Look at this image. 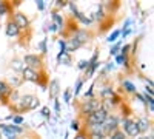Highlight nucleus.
<instances>
[{"label": "nucleus", "instance_id": "14", "mask_svg": "<svg viewBox=\"0 0 154 139\" xmlns=\"http://www.w3.org/2000/svg\"><path fill=\"white\" fill-rule=\"evenodd\" d=\"M75 17H77V19H80V20H82L83 23H86V25L91 23V19H89V17H85V16H82V12H79V11L75 12Z\"/></svg>", "mask_w": 154, "mask_h": 139}, {"label": "nucleus", "instance_id": "5", "mask_svg": "<svg viewBox=\"0 0 154 139\" xmlns=\"http://www.w3.org/2000/svg\"><path fill=\"white\" fill-rule=\"evenodd\" d=\"M28 23H29L28 19L25 17L22 12H17V14H16V25H17V28H19V30H20V28H26Z\"/></svg>", "mask_w": 154, "mask_h": 139}, {"label": "nucleus", "instance_id": "11", "mask_svg": "<svg viewBox=\"0 0 154 139\" xmlns=\"http://www.w3.org/2000/svg\"><path fill=\"white\" fill-rule=\"evenodd\" d=\"M74 40H77L80 45H83V43L88 40V34H86L85 31H79V33H77V36L74 37Z\"/></svg>", "mask_w": 154, "mask_h": 139}, {"label": "nucleus", "instance_id": "3", "mask_svg": "<svg viewBox=\"0 0 154 139\" xmlns=\"http://www.w3.org/2000/svg\"><path fill=\"white\" fill-rule=\"evenodd\" d=\"M100 110V102L99 100H88L86 105H85V111L88 113V115H93L94 111Z\"/></svg>", "mask_w": 154, "mask_h": 139}, {"label": "nucleus", "instance_id": "32", "mask_svg": "<svg viewBox=\"0 0 154 139\" xmlns=\"http://www.w3.org/2000/svg\"><path fill=\"white\" fill-rule=\"evenodd\" d=\"M42 115H43V116H48V115H49V110H48V108H43Z\"/></svg>", "mask_w": 154, "mask_h": 139}, {"label": "nucleus", "instance_id": "27", "mask_svg": "<svg viewBox=\"0 0 154 139\" xmlns=\"http://www.w3.org/2000/svg\"><path fill=\"white\" fill-rule=\"evenodd\" d=\"M128 49H130V45H126V46L122 48V56H125V54L128 53Z\"/></svg>", "mask_w": 154, "mask_h": 139}, {"label": "nucleus", "instance_id": "8", "mask_svg": "<svg viewBox=\"0 0 154 139\" xmlns=\"http://www.w3.org/2000/svg\"><path fill=\"white\" fill-rule=\"evenodd\" d=\"M116 128H117V119H116V118L108 119V122L103 125V130H105L106 133H111V131H114Z\"/></svg>", "mask_w": 154, "mask_h": 139}, {"label": "nucleus", "instance_id": "6", "mask_svg": "<svg viewBox=\"0 0 154 139\" xmlns=\"http://www.w3.org/2000/svg\"><path fill=\"white\" fill-rule=\"evenodd\" d=\"M25 64H28V65H29L28 68H32V67H38V65H40V59H38L37 56L28 54V56H25Z\"/></svg>", "mask_w": 154, "mask_h": 139}, {"label": "nucleus", "instance_id": "2", "mask_svg": "<svg viewBox=\"0 0 154 139\" xmlns=\"http://www.w3.org/2000/svg\"><path fill=\"white\" fill-rule=\"evenodd\" d=\"M123 127H125V131L130 134V136H137V134L140 133L137 122H133V121L125 119V121H123Z\"/></svg>", "mask_w": 154, "mask_h": 139}, {"label": "nucleus", "instance_id": "12", "mask_svg": "<svg viewBox=\"0 0 154 139\" xmlns=\"http://www.w3.org/2000/svg\"><path fill=\"white\" fill-rule=\"evenodd\" d=\"M57 93H59V81L54 79L53 82H51V91H49V96H51V97H56Z\"/></svg>", "mask_w": 154, "mask_h": 139}, {"label": "nucleus", "instance_id": "10", "mask_svg": "<svg viewBox=\"0 0 154 139\" xmlns=\"http://www.w3.org/2000/svg\"><path fill=\"white\" fill-rule=\"evenodd\" d=\"M57 60H59V64H65V65H69L71 64V57L68 53H60L57 56Z\"/></svg>", "mask_w": 154, "mask_h": 139}, {"label": "nucleus", "instance_id": "15", "mask_svg": "<svg viewBox=\"0 0 154 139\" xmlns=\"http://www.w3.org/2000/svg\"><path fill=\"white\" fill-rule=\"evenodd\" d=\"M8 91H9V87H8V84L0 81V94H6Z\"/></svg>", "mask_w": 154, "mask_h": 139}, {"label": "nucleus", "instance_id": "28", "mask_svg": "<svg viewBox=\"0 0 154 139\" xmlns=\"http://www.w3.org/2000/svg\"><path fill=\"white\" fill-rule=\"evenodd\" d=\"M117 51H119V45H116V46L111 49V54H117Z\"/></svg>", "mask_w": 154, "mask_h": 139}, {"label": "nucleus", "instance_id": "1", "mask_svg": "<svg viewBox=\"0 0 154 139\" xmlns=\"http://www.w3.org/2000/svg\"><path fill=\"white\" fill-rule=\"evenodd\" d=\"M106 118H108V115H106L105 110H97L93 115H89L88 122H89V125H100L106 121Z\"/></svg>", "mask_w": 154, "mask_h": 139}, {"label": "nucleus", "instance_id": "13", "mask_svg": "<svg viewBox=\"0 0 154 139\" xmlns=\"http://www.w3.org/2000/svg\"><path fill=\"white\" fill-rule=\"evenodd\" d=\"M137 125H139V130H146V128L149 127V122L143 118V119H140V121L137 122Z\"/></svg>", "mask_w": 154, "mask_h": 139}, {"label": "nucleus", "instance_id": "31", "mask_svg": "<svg viewBox=\"0 0 154 139\" xmlns=\"http://www.w3.org/2000/svg\"><path fill=\"white\" fill-rule=\"evenodd\" d=\"M14 122H16V124H22V122H23V119L17 116V118H14Z\"/></svg>", "mask_w": 154, "mask_h": 139}, {"label": "nucleus", "instance_id": "7", "mask_svg": "<svg viewBox=\"0 0 154 139\" xmlns=\"http://www.w3.org/2000/svg\"><path fill=\"white\" fill-rule=\"evenodd\" d=\"M23 77L28 79V81L35 82V81L38 79V76H37V73H35L32 68H23Z\"/></svg>", "mask_w": 154, "mask_h": 139}, {"label": "nucleus", "instance_id": "29", "mask_svg": "<svg viewBox=\"0 0 154 139\" xmlns=\"http://www.w3.org/2000/svg\"><path fill=\"white\" fill-rule=\"evenodd\" d=\"M80 87H82V81H79V82H77V88H75V94H77V93L80 91Z\"/></svg>", "mask_w": 154, "mask_h": 139}, {"label": "nucleus", "instance_id": "20", "mask_svg": "<svg viewBox=\"0 0 154 139\" xmlns=\"http://www.w3.org/2000/svg\"><path fill=\"white\" fill-rule=\"evenodd\" d=\"M53 17H54V20L57 22V27L60 28V27H62V25H63V19H62V17H60L59 14H53Z\"/></svg>", "mask_w": 154, "mask_h": 139}, {"label": "nucleus", "instance_id": "33", "mask_svg": "<svg viewBox=\"0 0 154 139\" xmlns=\"http://www.w3.org/2000/svg\"><path fill=\"white\" fill-rule=\"evenodd\" d=\"M37 6H38V9H43V2L40 0V2H37Z\"/></svg>", "mask_w": 154, "mask_h": 139}, {"label": "nucleus", "instance_id": "30", "mask_svg": "<svg viewBox=\"0 0 154 139\" xmlns=\"http://www.w3.org/2000/svg\"><path fill=\"white\" fill-rule=\"evenodd\" d=\"M40 48H42V51H43V53H46V46H45V40H42V43H40Z\"/></svg>", "mask_w": 154, "mask_h": 139}, {"label": "nucleus", "instance_id": "26", "mask_svg": "<svg viewBox=\"0 0 154 139\" xmlns=\"http://www.w3.org/2000/svg\"><path fill=\"white\" fill-rule=\"evenodd\" d=\"M69 96H71V93H69V90H66L65 91V102H69Z\"/></svg>", "mask_w": 154, "mask_h": 139}, {"label": "nucleus", "instance_id": "34", "mask_svg": "<svg viewBox=\"0 0 154 139\" xmlns=\"http://www.w3.org/2000/svg\"><path fill=\"white\" fill-rule=\"evenodd\" d=\"M74 139H85V136H83V134H77Z\"/></svg>", "mask_w": 154, "mask_h": 139}, {"label": "nucleus", "instance_id": "16", "mask_svg": "<svg viewBox=\"0 0 154 139\" xmlns=\"http://www.w3.org/2000/svg\"><path fill=\"white\" fill-rule=\"evenodd\" d=\"M123 87L126 88L128 91H131V93H134L136 91V88H134V85L130 82V81H123Z\"/></svg>", "mask_w": 154, "mask_h": 139}, {"label": "nucleus", "instance_id": "17", "mask_svg": "<svg viewBox=\"0 0 154 139\" xmlns=\"http://www.w3.org/2000/svg\"><path fill=\"white\" fill-rule=\"evenodd\" d=\"M119 36H120V31L117 30V31H114L112 34H109V37H108V39H106V40H108V42L111 43V42H114L116 39H117V37H119Z\"/></svg>", "mask_w": 154, "mask_h": 139}, {"label": "nucleus", "instance_id": "18", "mask_svg": "<svg viewBox=\"0 0 154 139\" xmlns=\"http://www.w3.org/2000/svg\"><path fill=\"white\" fill-rule=\"evenodd\" d=\"M111 139H125V134L122 131H114L111 134Z\"/></svg>", "mask_w": 154, "mask_h": 139}, {"label": "nucleus", "instance_id": "21", "mask_svg": "<svg viewBox=\"0 0 154 139\" xmlns=\"http://www.w3.org/2000/svg\"><path fill=\"white\" fill-rule=\"evenodd\" d=\"M116 60H117V64H125V65H128L126 64V56H117V59H116Z\"/></svg>", "mask_w": 154, "mask_h": 139}, {"label": "nucleus", "instance_id": "36", "mask_svg": "<svg viewBox=\"0 0 154 139\" xmlns=\"http://www.w3.org/2000/svg\"><path fill=\"white\" fill-rule=\"evenodd\" d=\"M0 137H2V134H0Z\"/></svg>", "mask_w": 154, "mask_h": 139}, {"label": "nucleus", "instance_id": "4", "mask_svg": "<svg viewBox=\"0 0 154 139\" xmlns=\"http://www.w3.org/2000/svg\"><path fill=\"white\" fill-rule=\"evenodd\" d=\"M22 100H23V105L28 107V108H35V107H38V99H35L34 96H25Z\"/></svg>", "mask_w": 154, "mask_h": 139}, {"label": "nucleus", "instance_id": "24", "mask_svg": "<svg viewBox=\"0 0 154 139\" xmlns=\"http://www.w3.org/2000/svg\"><path fill=\"white\" fill-rule=\"evenodd\" d=\"M102 94H103V96H112L114 93H112V90H111V88H105V90L102 91Z\"/></svg>", "mask_w": 154, "mask_h": 139}, {"label": "nucleus", "instance_id": "19", "mask_svg": "<svg viewBox=\"0 0 154 139\" xmlns=\"http://www.w3.org/2000/svg\"><path fill=\"white\" fill-rule=\"evenodd\" d=\"M8 12V8H6V5L3 3V2H0V16H5Z\"/></svg>", "mask_w": 154, "mask_h": 139}, {"label": "nucleus", "instance_id": "22", "mask_svg": "<svg viewBox=\"0 0 154 139\" xmlns=\"http://www.w3.org/2000/svg\"><path fill=\"white\" fill-rule=\"evenodd\" d=\"M91 139H105V136H103V133H94V131H93Z\"/></svg>", "mask_w": 154, "mask_h": 139}, {"label": "nucleus", "instance_id": "23", "mask_svg": "<svg viewBox=\"0 0 154 139\" xmlns=\"http://www.w3.org/2000/svg\"><path fill=\"white\" fill-rule=\"evenodd\" d=\"M86 67H89V62H88V60H80V62H79V68H80V70H83V68H86Z\"/></svg>", "mask_w": 154, "mask_h": 139}, {"label": "nucleus", "instance_id": "25", "mask_svg": "<svg viewBox=\"0 0 154 139\" xmlns=\"http://www.w3.org/2000/svg\"><path fill=\"white\" fill-rule=\"evenodd\" d=\"M71 128H72V130H79V122L72 121V122H71Z\"/></svg>", "mask_w": 154, "mask_h": 139}, {"label": "nucleus", "instance_id": "9", "mask_svg": "<svg viewBox=\"0 0 154 139\" xmlns=\"http://www.w3.org/2000/svg\"><path fill=\"white\" fill-rule=\"evenodd\" d=\"M6 34L9 36V37H12V36H17L19 34V28H17V25L16 23H8V27H6Z\"/></svg>", "mask_w": 154, "mask_h": 139}, {"label": "nucleus", "instance_id": "35", "mask_svg": "<svg viewBox=\"0 0 154 139\" xmlns=\"http://www.w3.org/2000/svg\"><path fill=\"white\" fill-rule=\"evenodd\" d=\"M142 139H152V136H145V137H142Z\"/></svg>", "mask_w": 154, "mask_h": 139}]
</instances>
